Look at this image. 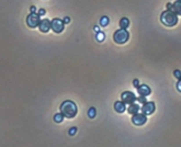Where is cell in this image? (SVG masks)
I'll return each instance as SVG.
<instances>
[{"mask_svg":"<svg viewBox=\"0 0 181 147\" xmlns=\"http://www.w3.org/2000/svg\"><path fill=\"white\" fill-rule=\"evenodd\" d=\"M63 22H64V24H68V23L70 22V18H69V17H66V18H64Z\"/></svg>","mask_w":181,"mask_h":147,"instance_id":"23","label":"cell"},{"mask_svg":"<svg viewBox=\"0 0 181 147\" xmlns=\"http://www.w3.org/2000/svg\"><path fill=\"white\" fill-rule=\"evenodd\" d=\"M147 122V115L143 113H137L132 116V123L136 126H142Z\"/></svg>","mask_w":181,"mask_h":147,"instance_id":"7","label":"cell"},{"mask_svg":"<svg viewBox=\"0 0 181 147\" xmlns=\"http://www.w3.org/2000/svg\"><path fill=\"white\" fill-rule=\"evenodd\" d=\"M136 101H137L138 103H143V104H144L145 102H147V97H143V96H140L138 98H136Z\"/></svg>","mask_w":181,"mask_h":147,"instance_id":"19","label":"cell"},{"mask_svg":"<svg viewBox=\"0 0 181 147\" xmlns=\"http://www.w3.org/2000/svg\"><path fill=\"white\" fill-rule=\"evenodd\" d=\"M64 121V115L61 114V113H56L55 115H54V122L55 123H61Z\"/></svg>","mask_w":181,"mask_h":147,"instance_id":"15","label":"cell"},{"mask_svg":"<svg viewBox=\"0 0 181 147\" xmlns=\"http://www.w3.org/2000/svg\"><path fill=\"white\" fill-rule=\"evenodd\" d=\"M160 21L161 23L166 26H175L178 23V15L169 10L162 11L160 15Z\"/></svg>","mask_w":181,"mask_h":147,"instance_id":"2","label":"cell"},{"mask_svg":"<svg viewBox=\"0 0 181 147\" xmlns=\"http://www.w3.org/2000/svg\"><path fill=\"white\" fill-rule=\"evenodd\" d=\"M167 10L179 15L181 13V3L180 1H176L175 3H167Z\"/></svg>","mask_w":181,"mask_h":147,"instance_id":"9","label":"cell"},{"mask_svg":"<svg viewBox=\"0 0 181 147\" xmlns=\"http://www.w3.org/2000/svg\"><path fill=\"white\" fill-rule=\"evenodd\" d=\"M140 85H141V83H140V80H138V79H134V80H133V86H134L135 88H137Z\"/></svg>","mask_w":181,"mask_h":147,"instance_id":"22","label":"cell"},{"mask_svg":"<svg viewBox=\"0 0 181 147\" xmlns=\"http://www.w3.org/2000/svg\"><path fill=\"white\" fill-rule=\"evenodd\" d=\"M45 13H46L45 9H40V10H39V13H37V15H44Z\"/></svg>","mask_w":181,"mask_h":147,"instance_id":"24","label":"cell"},{"mask_svg":"<svg viewBox=\"0 0 181 147\" xmlns=\"http://www.w3.org/2000/svg\"><path fill=\"white\" fill-rule=\"evenodd\" d=\"M136 89H137V91H138V94H140V96H143V97H147V96H149L151 93V87L147 86V85H140Z\"/></svg>","mask_w":181,"mask_h":147,"instance_id":"10","label":"cell"},{"mask_svg":"<svg viewBox=\"0 0 181 147\" xmlns=\"http://www.w3.org/2000/svg\"><path fill=\"white\" fill-rule=\"evenodd\" d=\"M30 11H31V13H34L36 11V8L34 7V6H31L30 7Z\"/></svg>","mask_w":181,"mask_h":147,"instance_id":"25","label":"cell"},{"mask_svg":"<svg viewBox=\"0 0 181 147\" xmlns=\"http://www.w3.org/2000/svg\"><path fill=\"white\" fill-rule=\"evenodd\" d=\"M119 24H120L121 29L126 30L130 26V20L127 19V18H122V19L120 20V22H119Z\"/></svg>","mask_w":181,"mask_h":147,"instance_id":"14","label":"cell"},{"mask_svg":"<svg viewBox=\"0 0 181 147\" xmlns=\"http://www.w3.org/2000/svg\"><path fill=\"white\" fill-rule=\"evenodd\" d=\"M109 23H110V21H109V18H108V17H102V18L100 19V25L101 26H103V28H104V26H106Z\"/></svg>","mask_w":181,"mask_h":147,"instance_id":"17","label":"cell"},{"mask_svg":"<svg viewBox=\"0 0 181 147\" xmlns=\"http://www.w3.org/2000/svg\"><path fill=\"white\" fill-rule=\"evenodd\" d=\"M93 30L96 31L97 33H98V32H100V30H99V28H98V26H95V28H93Z\"/></svg>","mask_w":181,"mask_h":147,"instance_id":"27","label":"cell"},{"mask_svg":"<svg viewBox=\"0 0 181 147\" xmlns=\"http://www.w3.org/2000/svg\"><path fill=\"white\" fill-rule=\"evenodd\" d=\"M175 77H176L177 79H178V80H180V70H178V69H176V70H175Z\"/></svg>","mask_w":181,"mask_h":147,"instance_id":"21","label":"cell"},{"mask_svg":"<svg viewBox=\"0 0 181 147\" xmlns=\"http://www.w3.org/2000/svg\"><path fill=\"white\" fill-rule=\"evenodd\" d=\"M177 1H180V0H177Z\"/></svg>","mask_w":181,"mask_h":147,"instance_id":"28","label":"cell"},{"mask_svg":"<svg viewBox=\"0 0 181 147\" xmlns=\"http://www.w3.org/2000/svg\"><path fill=\"white\" fill-rule=\"evenodd\" d=\"M77 112H78V108H77L76 103L70 100H66L60 104V113L64 115V118H75L77 115Z\"/></svg>","mask_w":181,"mask_h":147,"instance_id":"1","label":"cell"},{"mask_svg":"<svg viewBox=\"0 0 181 147\" xmlns=\"http://www.w3.org/2000/svg\"><path fill=\"white\" fill-rule=\"evenodd\" d=\"M96 115H97V110L96 108H90L89 110H88V116L90 119H95L96 118Z\"/></svg>","mask_w":181,"mask_h":147,"instance_id":"16","label":"cell"},{"mask_svg":"<svg viewBox=\"0 0 181 147\" xmlns=\"http://www.w3.org/2000/svg\"><path fill=\"white\" fill-rule=\"evenodd\" d=\"M177 87H178V91H181V83H180V80H178Z\"/></svg>","mask_w":181,"mask_h":147,"instance_id":"26","label":"cell"},{"mask_svg":"<svg viewBox=\"0 0 181 147\" xmlns=\"http://www.w3.org/2000/svg\"><path fill=\"white\" fill-rule=\"evenodd\" d=\"M40 15H36L35 12L34 13H30V15L26 17V24L29 28H32V29H34L36 26H39L40 24Z\"/></svg>","mask_w":181,"mask_h":147,"instance_id":"4","label":"cell"},{"mask_svg":"<svg viewBox=\"0 0 181 147\" xmlns=\"http://www.w3.org/2000/svg\"><path fill=\"white\" fill-rule=\"evenodd\" d=\"M130 39V33L127 30L120 29L117 30L114 35H113V41L116 44H125L126 42Z\"/></svg>","mask_w":181,"mask_h":147,"instance_id":"3","label":"cell"},{"mask_svg":"<svg viewBox=\"0 0 181 147\" xmlns=\"http://www.w3.org/2000/svg\"><path fill=\"white\" fill-rule=\"evenodd\" d=\"M114 110H115L117 113H124L126 111V104L122 101H116L114 103Z\"/></svg>","mask_w":181,"mask_h":147,"instance_id":"13","label":"cell"},{"mask_svg":"<svg viewBox=\"0 0 181 147\" xmlns=\"http://www.w3.org/2000/svg\"><path fill=\"white\" fill-rule=\"evenodd\" d=\"M97 40H98V42H103V41H104V39H106V34H104V33H103V32H98V33H97Z\"/></svg>","mask_w":181,"mask_h":147,"instance_id":"18","label":"cell"},{"mask_svg":"<svg viewBox=\"0 0 181 147\" xmlns=\"http://www.w3.org/2000/svg\"><path fill=\"white\" fill-rule=\"evenodd\" d=\"M39 29H40L41 32H43V33H47V32L50 30V21L48 19H43L42 21H40Z\"/></svg>","mask_w":181,"mask_h":147,"instance_id":"11","label":"cell"},{"mask_svg":"<svg viewBox=\"0 0 181 147\" xmlns=\"http://www.w3.org/2000/svg\"><path fill=\"white\" fill-rule=\"evenodd\" d=\"M121 101L124 102L125 104H132V103H135L136 101V96L132 91H124V92L121 94Z\"/></svg>","mask_w":181,"mask_h":147,"instance_id":"5","label":"cell"},{"mask_svg":"<svg viewBox=\"0 0 181 147\" xmlns=\"http://www.w3.org/2000/svg\"><path fill=\"white\" fill-rule=\"evenodd\" d=\"M126 111L130 113L131 115H134V114L140 113L141 107H140V104H137V103H132V104L128 105V108H126Z\"/></svg>","mask_w":181,"mask_h":147,"instance_id":"12","label":"cell"},{"mask_svg":"<svg viewBox=\"0 0 181 147\" xmlns=\"http://www.w3.org/2000/svg\"><path fill=\"white\" fill-rule=\"evenodd\" d=\"M77 131H78V128H76V126H74V128H71L69 131H68V134L70 135V136H74L76 133H77Z\"/></svg>","mask_w":181,"mask_h":147,"instance_id":"20","label":"cell"},{"mask_svg":"<svg viewBox=\"0 0 181 147\" xmlns=\"http://www.w3.org/2000/svg\"><path fill=\"white\" fill-rule=\"evenodd\" d=\"M155 110H156V105L154 102H145L141 108L142 113L145 115H151L155 112Z\"/></svg>","mask_w":181,"mask_h":147,"instance_id":"8","label":"cell"},{"mask_svg":"<svg viewBox=\"0 0 181 147\" xmlns=\"http://www.w3.org/2000/svg\"><path fill=\"white\" fill-rule=\"evenodd\" d=\"M64 22L63 20L58 19V18H55L50 21V29L53 30L55 33H61L63 30H64Z\"/></svg>","mask_w":181,"mask_h":147,"instance_id":"6","label":"cell"}]
</instances>
